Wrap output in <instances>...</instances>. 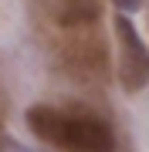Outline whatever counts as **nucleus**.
I'll use <instances>...</instances> for the list:
<instances>
[{
  "instance_id": "nucleus-1",
  "label": "nucleus",
  "mask_w": 149,
  "mask_h": 152,
  "mask_svg": "<svg viewBox=\"0 0 149 152\" xmlns=\"http://www.w3.org/2000/svg\"><path fill=\"white\" fill-rule=\"evenodd\" d=\"M27 129L48 145H58L65 152H112L115 132L109 122L85 112H65L54 105H31L27 108Z\"/></svg>"
},
{
  "instance_id": "nucleus-2",
  "label": "nucleus",
  "mask_w": 149,
  "mask_h": 152,
  "mask_svg": "<svg viewBox=\"0 0 149 152\" xmlns=\"http://www.w3.org/2000/svg\"><path fill=\"white\" fill-rule=\"evenodd\" d=\"M115 37H119V81H122V88L129 95L142 91L149 85V48L139 37L129 14L115 17Z\"/></svg>"
},
{
  "instance_id": "nucleus-3",
  "label": "nucleus",
  "mask_w": 149,
  "mask_h": 152,
  "mask_svg": "<svg viewBox=\"0 0 149 152\" xmlns=\"http://www.w3.org/2000/svg\"><path fill=\"white\" fill-rule=\"evenodd\" d=\"M112 4H115L119 10H129V14H132V10H139V4H142V0H112Z\"/></svg>"
}]
</instances>
